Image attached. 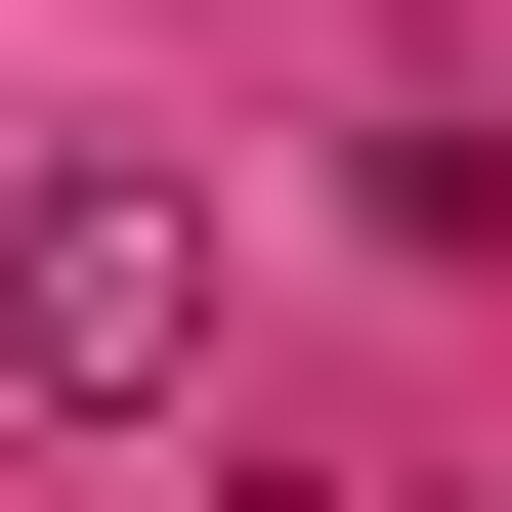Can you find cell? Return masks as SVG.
Instances as JSON below:
<instances>
[{"mask_svg":"<svg viewBox=\"0 0 512 512\" xmlns=\"http://www.w3.org/2000/svg\"><path fill=\"white\" fill-rule=\"evenodd\" d=\"M0 384H43V427H171V384H214V171H171V128H43V171H0Z\"/></svg>","mask_w":512,"mask_h":512,"instance_id":"1","label":"cell"}]
</instances>
